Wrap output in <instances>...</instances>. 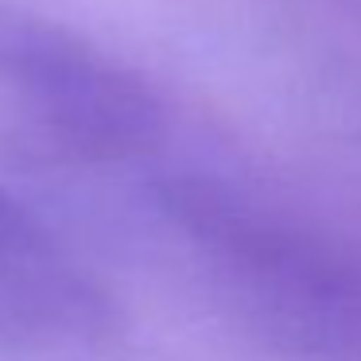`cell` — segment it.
<instances>
[{
  "instance_id": "6da1fadb",
  "label": "cell",
  "mask_w": 361,
  "mask_h": 361,
  "mask_svg": "<svg viewBox=\"0 0 361 361\" xmlns=\"http://www.w3.org/2000/svg\"><path fill=\"white\" fill-rule=\"evenodd\" d=\"M159 226L206 295L252 338L303 361H361V257L210 175L156 183Z\"/></svg>"
},
{
  "instance_id": "7a4b0ae2",
  "label": "cell",
  "mask_w": 361,
  "mask_h": 361,
  "mask_svg": "<svg viewBox=\"0 0 361 361\" xmlns=\"http://www.w3.org/2000/svg\"><path fill=\"white\" fill-rule=\"evenodd\" d=\"M171 128L144 74L82 32L0 0V144L71 171L128 167Z\"/></svg>"
},
{
  "instance_id": "3957f363",
  "label": "cell",
  "mask_w": 361,
  "mask_h": 361,
  "mask_svg": "<svg viewBox=\"0 0 361 361\" xmlns=\"http://www.w3.org/2000/svg\"><path fill=\"white\" fill-rule=\"evenodd\" d=\"M109 322L102 280L0 187V353H74Z\"/></svg>"
}]
</instances>
